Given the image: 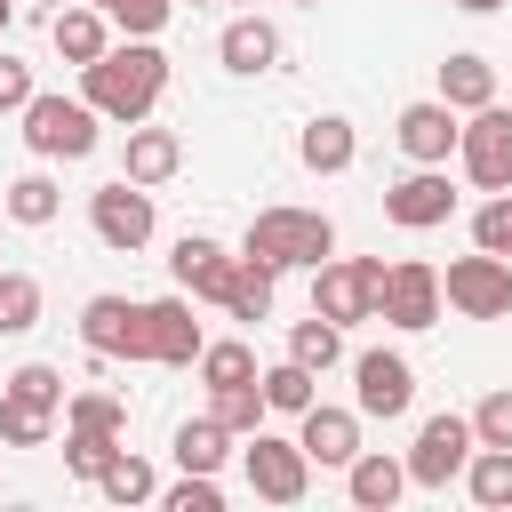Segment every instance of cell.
I'll list each match as a JSON object with an SVG mask.
<instances>
[{"label":"cell","instance_id":"1","mask_svg":"<svg viewBox=\"0 0 512 512\" xmlns=\"http://www.w3.org/2000/svg\"><path fill=\"white\" fill-rule=\"evenodd\" d=\"M80 96L96 104V120H120V128L152 120V104L168 96V56H160V40H120V48H104L96 64H80Z\"/></svg>","mask_w":512,"mask_h":512},{"label":"cell","instance_id":"2","mask_svg":"<svg viewBox=\"0 0 512 512\" xmlns=\"http://www.w3.org/2000/svg\"><path fill=\"white\" fill-rule=\"evenodd\" d=\"M240 256L272 264V272H312L336 256V224L320 208H256L248 232H240Z\"/></svg>","mask_w":512,"mask_h":512},{"label":"cell","instance_id":"3","mask_svg":"<svg viewBox=\"0 0 512 512\" xmlns=\"http://www.w3.org/2000/svg\"><path fill=\"white\" fill-rule=\"evenodd\" d=\"M16 120H24V144H32L40 160H88V152H96V104H88V96L32 88Z\"/></svg>","mask_w":512,"mask_h":512},{"label":"cell","instance_id":"4","mask_svg":"<svg viewBox=\"0 0 512 512\" xmlns=\"http://www.w3.org/2000/svg\"><path fill=\"white\" fill-rule=\"evenodd\" d=\"M376 288H384V256H328L312 264V312L352 328V320H376Z\"/></svg>","mask_w":512,"mask_h":512},{"label":"cell","instance_id":"5","mask_svg":"<svg viewBox=\"0 0 512 512\" xmlns=\"http://www.w3.org/2000/svg\"><path fill=\"white\" fill-rule=\"evenodd\" d=\"M472 416H456V408H440V416H424L416 424V448L400 456L408 464V488H448V480H464V464H472Z\"/></svg>","mask_w":512,"mask_h":512},{"label":"cell","instance_id":"6","mask_svg":"<svg viewBox=\"0 0 512 512\" xmlns=\"http://www.w3.org/2000/svg\"><path fill=\"white\" fill-rule=\"evenodd\" d=\"M440 296H448V312H464V320H504V312H512V256H488V248L456 256V264L440 272Z\"/></svg>","mask_w":512,"mask_h":512},{"label":"cell","instance_id":"7","mask_svg":"<svg viewBox=\"0 0 512 512\" xmlns=\"http://www.w3.org/2000/svg\"><path fill=\"white\" fill-rule=\"evenodd\" d=\"M240 472H248V488L264 496V504H304V488H312V456L296 448V440H280V432H248V448H240Z\"/></svg>","mask_w":512,"mask_h":512},{"label":"cell","instance_id":"8","mask_svg":"<svg viewBox=\"0 0 512 512\" xmlns=\"http://www.w3.org/2000/svg\"><path fill=\"white\" fill-rule=\"evenodd\" d=\"M456 160H464V176H472L480 192H504V184H512V112H504V104L464 112V128H456Z\"/></svg>","mask_w":512,"mask_h":512},{"label":"cell","instance_id":"9","mask_svg":"<svg viewBox=\"0 0 512 512\" xmlns=\"http://www.w3.org/2000/svg\"><path fill=\"white\" fill-rule=\"evenodd\" d=\"M88 224H96V240L104 248H120V256H136L144 240H152V184H128V176H112L104 192H88Z\"/></svg>","mask_w":512,"mask_h":512},{"label":"cell","instance_id":"10","mask_svg":"<svg viewBox=\"0 0 512 512\" xmlns=\"http://www.w3.org/2000/svg\"><path fill=\"white\" fill-rule=\"evenodd\" d=\"M376 320H392V328H432L440 320V272L424 264V256H400V264H384V288H376Z\"/></svg>","mask_w":512,"mask_h":512},{"label":"cell","instance_id":"11","mask_svg":"<svg viewBox=\"0 0 512 512\" xmlns=\"http://www.w3.org/2000/svg\"><path fill=\"white\" fill-rule=\"evenodd\" d=\"M80 344H88L96 360H152V344H144V304H128V296H88V304H80Z\"/></svg>","mask_w":512,"mask_h":512},{"label":"cell","instance_id":"12","mask_svg":"<svg viewBox=\"0 0 512 512\" xmlns=\"http://www.w3.org/2000/svg\"><path fill=\"white\" fill-rule=\"evenodd\" d=\"M408 400H416V368L400 360V352H360L352 360V408L360 416H408Z\"/></svg>","mask_w":512,"mask_h":512},{"label":"cell","instance_id":"13","mask_svg":"<svg viewBox=\"0 0 512 512\" xmlns=\"http://www.w3.org/2000/svg\"><path fill=\"white\" fill-rule=\"evenodd\" d=\"M384 216H392L400 232H432V224H448V216H456V184H448V168H408V176L384 192Z\"/></svg>","mask_w":512,"mask_h":512},{"label":"cell","instance_id":"14","mask_svg":"<svg viewBox=\"0 0 512 512\" xmlns=\"http://www.w3.org/2000/svg\"><path fill=\"white\" fill-rule=\"evenodd\" d=\"M144 344H152V368H192L200 360V320H192V296L176 288V296H152L144 304Z\"/></svg>","mask_w":512,"mask_h":512},{"label":"cell","instance_id":"15","mask_svg":"<svg viewBox=\"0 0 512 512\" xmlns=\"http://www.w3.org/2000/svg\"><path fill=\"white\" fill-rule=\"evenodd\" d=\"M232 248H216L208 232H184L176 240V256H168V272H176V288L192 296V304H224V288H232Z\"/></svg>","mask_w":512,"mask_h":512},{"label":"cell","instance_id":"16","mask_svg":"<svg viewBox=\"0 0 512 512\" xmlns=\"http://www.w3.org/2000/svg\"><path fill=\"white\" fill-rule=\"evenodd\" d=\"M296 448H304L312 464L344 472V464L360 456V408H328V400H312V408L296 416Z\"/></svg>","mask_w":512,"mask_h":512},{"label":"cell","instance_id":"17","mask_svg":"<svg viewBox=\"0 0 512 512\" xmlns=\"http://www.w3.org/2000/svg\"><path fill=\"white\" fill-rule=\"evenodd\" d=\"M456 128H464V112H448L440 96H424V104H408L400 112V152L416 160V168H448V152H456Z\"/></svg>","mask_w":512,"mask_h":512},{"label":"cell","instance_id":"18","mask_svg":"<svg viewBox=\"0 0 512 512\" xmlns=\"http://www.w3.org/2000/svg\"><path fill=\"white\" fill-rule=\"evenodd\" d=\"M296 160H304L312 176H344V168L360 160V128H352L344 112H312L304 136H296Z\"/></svg>","mask_w":512,"mask_h":512},{"label":"cell","instance_id":"19","mask_svg":"<svg viewBox=\"0 0 512 512\" xmlns=\"http://www.w3.org/2000/svg\"><path fill=\"white\" fill-rule=\"evenodd\" d=\"M48 40H56V56H64V64H96V56L112 48V16H104V8H88V0H64V8L48 16Z\"/></svg>","mask_w":512,"mask_h":512},{"label":"cell","instance_id":"20","mask_svg":"<svg viewBox=\"0 0 512 512\" xmlns=\"http://www.w3.org/2000/svg\"><path fill=\"white\" fill-rule=\"evenodd\" d=\"M176 168H184V136L136 120V128H128V152H120V176H128V184H168Z\"/></svg>","mask_w":512,"mask_h":512},{"label":"cell","instance_id":"21","mask_svg":"<svg viewBox=\"0 0 512 512\" xmlns=\"http://www.w3.org/2000/svg\"><path fill=\"white\" fill-rule=\"evenodd\" d=\"M400 488H408V464H400V456H384V448H360V456L344 464V496H352L360 512H392V504H400Z\"/></svg>","mask_w":512,"mask_h":512},{"label":"cell","instance_id":"22","mask_svg":"<svg viewBox=\"0 0 512 512\" xmlns=\"http://www.w3.org/2000/svg\"><path fill=\"white\" fill-rule=\"evenodd\" d=\"M216 56H224V72H272L280 64V32L264 16H232L224 40H216Z\"/></svg>","mask_w":512,"mask_h":512},{"label":"cell","instance_id":"23","mask_svg":"<svg viewBox=\"0 0 512 512\" xmlns=\"http://www.w3.org/2000/svg\"><path fill=\"white\" fill-rule=\"evenodd\" d=\"M440 104H448V112H480V104H496V64L472 56V48H456V56L440 64Z\"/></svg>","mask_w":512,"mask_h":512},{"label":"cell","instance_id":"24","mask_svg":"<svg viewBox=\"0 0 512 512\" xmlns=\"http://www.w3.org/2000/svg\"><path fill=\"white\" fill-rule=\"evenodd\" d=\"M168 448H176V464H184V472H224V456H232V432H224L216 416H184Z\"/></svg>","mask_w":512,"mask_h":512},{"label":"cell","instance_id":"25","mask_svg":"<svg viewBox=\"0 0 512 512\" xmlns=\"http://www.w3.org/2000/svg\"><path fill=\"white\" fill-rule=\"evenodd\" d=\"M272 280H280L272 264L240 256V264H232V288H224V312H232V320H248V328H256V320H272Z\"/></svg>","mask_w":512,"mask_h":512},{"label":"cell","instance_id":"26","mask_svg":"<svg viewBox=\"0 0 512 512\" xmlns=\"http://www.w3.org/2000/svg\"><path fill=\"white\" fill-rule=\"evenodd\" d=\"M312 384H320V376H312L304 360H280V368H256V392H264V408H272V416H304V408L320 400Z\"/></svg>","mask_w":512,"mask_h":512},{"label":"cell","instance_id":"27","mask_svg":"<svg viewBox=\"0 0 512 512\" xmlns=\"http://www.w3.org/2000/svg\"><path fill=\"white\" fill-rule=\"evenodd\" d=\"M288 360H304L312 376H328V368L344 360V328H336V320H320V312H312V320H296V328H288Z\"/></svg>","mask_w":512,"mask_h":512},{"label":"cell","instance_id":"28","mask_svg":"<svg viewBox=\"0 0 512 512\" xmlns=\"http://www.w3.org/2000/svg\"><path fill=\"white\" fill-rule=\"evenodd\" d=\"M208 416H216V424H224L232 440H248V432H256V424H264L272 408H264L256 376H248V384H216V392H208Z\"/></svg>","mask_w":512,"mask_h":512},{"label":"cell","instance_id":"29","mask_svg":"<svg viewBox=\"0 0 512 512\" xmlns=\"http://www.w3.org/2000/svg\"><path fill=\"white\" fill-rule=\"evenodd\" d=\"M464 488H472V504L504 512V504H512V448H472V464H464Z\"/></svg>","mask_w":512,"mask_h":512},{"label":"cell","instance_id":"30","mask_svg":"<svg viewBox=\"0 0 512 512\" xmlns=\"http://www.w3.org/2000/svg\"><path fill=\"white\" fill-rule=\"evenodd\" d=\"M56 208H64V192H56V176H40V168H32V176H16V184H8V216H16L24 232H40V224H56Z\"/></svg>","mask_w":512,"mask_h":512},{"label":"cell","instance_id":"31","mask_svg":"<svg viewBox=\"0 0 512 512\" xmlns=\"http://www.w3.org/2000/svg\"><path fill=\"white\" fill-rule=\"evenodd\" d=\"M96 488H104L112 504H144V496H160V472H152L144 456H128V448H112V464L96 472Z\"/></svg>","mask_w":512,"mask_h":512},{"label":"cell","instance_id":"32","mask_svg":"<svg viewBox=\"0 0 512 512\" xmlns=\"http://www.w3.org/2000/svg\"><path fill=\"white\" fill-rule=\"evenodd\" d=\"M32 328H40V280L0 272V336H32Z\"/></svg>","mask_w":512,"mask_h":512},{"label":"cell","instance_id":"33","mask_svg":"<svg viewBox=\"0 0 512 512\" xmlns=\"http://www.w3.org/2000/svg\"><path fill=\"white\" fill-rule=\"evenodd\" d=\"M0 392H8V400H32V408H48V416H64V368H48V360H24Z\"/></svg>","mask_w":512,"mask_h":512},{"label":"cell","instance_id":"34","mask_svg":"<svg viewBox=\"0 0 512 512\" xmlns=\"http://www.w3.org/2000/svg\"><path fill=\"white\" fill-rule=\"evenodd\" d=\"M64 424H88V432H128V400L120 392H64Z\"/></svg>","mask_w":512,"mask_h":512},{"label":"cell","instance_id":"35","mask_svg":"<svg viewBox=\"0 0 512 512\" xmlns=\"http://www.w3.org/2000/svg\"><path fill=\"white\" fill-rule=\"evenodd\" d=\"M256 376V352L240 344V336H224V344H200V384L216 392V384H248Z\"/></svg>","mask_w":512,"mask_h":512},{"label":"cell","instance_id":"36","mask_svg":"<svg viewBox=\"0 0 512 512\" xmlns=\"http://www.w3.org/2000/svg\"><path fill=\"white\" fill-rule=\"evenodd\" d=\"M48 432H56V416H48V408H32V400H8V392H0V440H8V448H48Z\"/></svg>","mask_w":512,"mask_h":512},{"label":"cell","instance_id":"37","mask_svg":"<svg viewBox=\"0 0 512 512\" xmlns=\"http://www.w3.org/2000/svg\"><path fill=\"white\" fill-rule=\"evenodd\" d=\"M472 248H488V256H512V184L480 200V216H472Z\"/></svg>","mask_w":512,"mask_h":512},{"label":"cell","instance_id":"38","mask_svg":"<svg viewBox=\"0 0 512 512\" xmlns=\"http://www.w3.org/2000/svg\"><path fill=\"white\" fill-rule=\"evenodd\" d=\"M112 448H120L112 432H88V424H64V464H72L80 480H96V472L112 464Z\"/></svg>","mask_w":512,"mask_h":512},{"label":"cell","instance_id":"39","mask_svg":"<svg viewBox=\"0 0 512 512\" xmlns=\"http://www.w3.org/2000/svg\"><path fill=\"white\" fill-rule=\"evenodd\" d=\"M472 440H480V448H512V384H496V392L472 408Z\"/></svg>","mask_w":512,"mask_h":512},{"label":"cell","instance_id":"40","mask_svg":"<svg viewBox=\"0 0 512 512\" xmlns=\"http://www.w3.org/2000/svg\"><path fill=\"white\" fill-rule=\"evenodd\" d=\"M168 8H176V0H104V16H112L128 40H152V32L168 24Z\"/></svg>","mask_w":512,"mask_h":512},{"label":"cell","instance_id":"41","mask_svg":"<svg viewBox=\"0 0 512 512\" xmlns=\"http://www.w3.org/2000/svg\"><path fill=\"white\" fill-rule=\"evenodd\" d=\"M168 512H224V488H216V472H184V480L168 488Z\"/></svg>","mask_w":512,"mask_h":512},{"label":"cell","instance_id":"42","mask_svg":"<svg viewBox=\"0 0 512 512\" xmlns=\"http://www.w3.org/2000/svg\"><path fill=\"white\" fill-rule=\"evenodd\" d=\"M24 96H32V64L0 48V112H24Z\"/></svg>","mask_w":512,"mask_h":512},{"label":"cell","instance_id":"43","mask_svg":"<svg viewBox=\"0 0 512 512\" xmlns=\"http://www.w3.org/2000/svg\"><path fill=\"white\" fill-rule=\"evenodd\" d=\"M448 8H464V16H496L504 0H448Z\"/></svg>","mask_w":512,"mask_h":512},{"label":"cell","instance_id":"44","mask_svg":"<svg viewBox=\"0 0 512 512\" xmlns=\"http://www.w3.org/2000/svg\"><path fill=\"white\" fill-rule=\"evenodd\" d=\"M8 24H16V0H0V32H8Z\"/></svg>","mask_w":512,"mask_h":512},{"label":"cell","instance_id":"45","mask_svg":"<svg viewBox=\"0 0 512 512\" xmlns=\"http://www.w3.org/2000/svg\"><path fill=\"white\" fill-rule=\"evenodd\" d=\"M40 8H48V16H56V8H64V0H40Z\"/></svg>","mask_w":512,"mask_h":512},{"label":"cell","instance_id":"46","mask_svg":"<svg viewBox=\"0 0 512 512\" xmlns=\"http://www.w3.org/2000/svg\"><path fill=\"white\" fill-rule=\"evenodd\" d=\"M88 8H104V0H88Z\"/></svg>","mask_w":512,"mask_h":512},{"label":"cell","instance_id":"47","mask_svg":"<svg viewBox=\"0 0 512 512\" xmlns=\"http://www.w3.org/2000/svg\"><path fill=\"white\" fill-rule=\"evenodd\" d=\"M192 8H208V0H192Z\"/></svg>","mask_w":512,"mask_h":512},{"label":"cell","instance_id":"48","mask_svg":"<svg viewBox=\"0 0 512 512\" xmlns=\"http://www.w3.org/2000/svg\"><path fill=\"white\" fill-rule=\"evenodd\" d=\"M304 8H320V0H304Z\"/></svg>","mask_w":512,"mask_h":512},{"label":"cell","instance_id":"49","mask_svg":"<svg viewBox=\"0 0 512 512\" xmlns=\"http://www.w3.org/2000/svg\"><path fill=\"white\" fill-rule=\"evenodd\" d=\"M240 8H256V0H240Z\"/></svg>","mask_w":512,"mask_h":512}]
</instances>
